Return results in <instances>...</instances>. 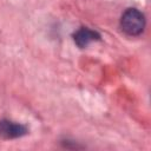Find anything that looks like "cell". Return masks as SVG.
<instances>
[{"instance_id": "6da1fadb", "label": "cell", "mask_w": 151, "mask_h": 151, "mask_svg": "<svg viewBox=\"0 0 151 151\" xmlns=\"http://www.w3.org/2000/svg\"><path fill=\"white\" fill-rule=\"evenodd\" d=\"M120 27L129 35H139L145 27V17L137 8H127L120 18Z\"/></svg>"}, {"instance_id": "7a4b0ae2", "label": "cell", "mask_w": 151, "mask_h": 151, "mask_svg": "<svg viewBox=\"0 0 151 151\" xmlns=\"http://www.w3.org/2000/svg\"><path fill=\"white\" fill-rule=\"evenodd\" d=\"M28 130L25 125L11 122L7 119L0 120V137L5 139H14L20 138L25 134H27Z\"/></svg>"}, {"instance_id": "3957f363", "label": "cell", "mask_w": 151, "mask_h": 151, "mask_svg": "<svg viewBox=\"0 0 151 151\" xmlns=\"http://www.w3.org/2000/svg\"><path fill=\"white\" fill-rule=\"evenodd\" d=\"M73 40L76 45L80 48L86 47L90 42L100 40V34L88 27H80L74 34H73Z\"/></svg>"}]
</instances>
